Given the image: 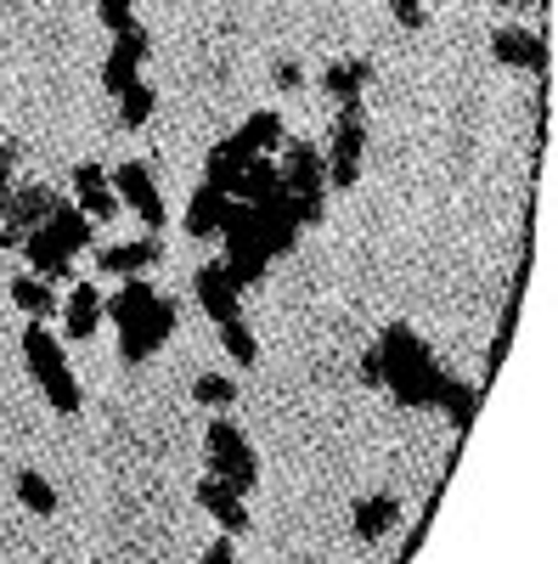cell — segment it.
I'll use <instances>...</instances> for the list:
<instances>
[{
  "instance_id": "22",
  "label": "cell",
  "mask_w": 558,
  "mask_h": 564,
  "mask_svg": "<svg viewBox=\"0 0 558 564\" xmlns=\"http://www.w3.org/2000/svg\"><path fill=\"white\" fill-rule=\"evenodd\" d=\"M366 79H372V68H366L361 57H339V63H328V74H321V90H328L339 108H355L361 90H366Z\"/></svg>"
},
{
  "instance_id": "5",
  "label": "cell",
  "mask_w": 558,
  "mask_h": 564,
  "mask_svg": "<svg viewBox=\"0 0 558 564\" xmlns=\"http://www.w3.org/2000/svg\"><path fill=\"white\" fill-rule=\"evenodd\" d=\"M153 294L158 289L147 276H119L113 300H102V322L119 327V350H124L130 367H142L153 356V345H147V305H153Z\"/></svg>"
},
{
  "instance_id": "10",
  "label": "cell",
  "mask_w": 558,
  "mask_h": 564,
  "mask_svg": "<svg viewBox=\"0 0 558 564\" xmlns=\"http://www.w3.org/2000/svg\"><path fill=\"white\" fill-rule=\"evenodd\" d=\"M193 294H198V305L215 316V322H231V316H243V289L231 282V271L215 260V265H198L193 271Z\"/></svg>"
},
{
  "instance_id": "36",
  "label": "cell",
  "mask_w": 558,
  "mask_h": 564,
  "mask_svg": "<svg viewBox=\"0 0 558 564\" xmlns=\"http://www.w3.org/2000/svg\"><path fill=\"white\" fill-rule=\"evenodd\" d=\"M496 7H530L536 12V7H547V0H496Z\"/></svg>"
},
{
  "instance_id": "30",
  "label": "cell",
  "mask_w": 558,
  "mask_h": 564,
  "mask_svg": "<svg viewBox=\"0 0 558 564\" xmlns=\"http://www.w3.org/2000/svg\"><path fill=\"white\" fill-rule=\"evenodd\" d=\"M175 316H180L175 300H169V294H153V305H147V345H153V350L175 334Z\"/></svg>"
},
{
  "instance_id": "19",
  "label": "cell",
  "mask_w": 558,
  "mask_h": 564,
  "mask_svg": "<svg viewBox=\"0 0 558 564\" xmlns=\"http://www.w3.org/2000/svg\"><path fill=\"white\" fill-rule=\"evenodd\" d=\"M276 193H283V175H276V164L271 159H249L243 170H238V181L226 186V198H238V204H271Z\"/></svg>"
},
{
  "instance_id": "32",
  "label": "cell",
  "mask_w": 558,
  "mask_h": 564,
  "mask_svg": "<svg viewBox=\"0 0 558 564\" xmlns=\"http://www.w3.org/2000/svg\"><path fill=\"white\" fill-rule=\"evenodd\" d=\"M97 18L108 34H124V29H135V0H97Z\"/></svg>"
},
{
  "instance_id": "7",
  "label": "cell",
  "mask_w": 558,
  "mask_h": 564,
  "mask_svg": "<svg viewBox=\"0 0 558 564\" xmlns=\"http://www.w3.org/2000/svg\"><path fill=\"white\" fill-rule=\"evenodd\" d=\"M361 164H366V119H361V108H344L339 124H333L328 153H321V175H328L333 193H350L361 181Z\"/></svg>"
},
{
  "instance_id": "33",
  "label": "cell",
  "mask_w": 558,
  "mask_h": 564,
  "mask_svg": "<svg viewBox=\"0 0 558 564\" xmlns=\"http://www.w3.org/2000/svg\"><path fill=\"white\" fill-rule=\"evenodd\" d=\"M390 12H395L401 29H424V23H429V7H424V0H390Z\"/></svg>"
},
{
  "instance_id": "11",
  "label": "cell",
  "mask_w": 558,
  "mask_h": 564,
  "mask_svg": "<svg viewBox=\"0 0 558 564\" xmlns=\"http://www.w3.org/2000/svg\"><path fill=\"white\" fill-rule=\"evenodd\" d=\"M491 57L502 68H519V74H541L547 68V40L536 29H496L491 34Z\"/></svg>"
},
{
  "instance_id": "8",
  "label": "cell",
  "mask_w": 558,
  "mask_h": 564,
  "mask_svg": "<svg viewBox=\"0 0 558 564\" xmlns=\"http://www.w3.org/2000/svg\"><path fill=\"white\" fill-rule=\"evenodd\" d=\"M108 181H113L119 204L142 215V226H164V193H158V181H153V170L142 159H124Z\"/></svg>"
},
{
  "instance_id": "12",
  "label": "cell",
  "mask_w": 558,
  "mask_h": 564,
  "mask_svg": "<svg viewBox=\"0 0 558 564\" xmlns=\"http://www.w3.org/2000/svg\"><path fill=\"white\" fill-rule=\"evenodd\" d=\"M198 502L209 508V520H215L226 536H243V531H249V497H243V491H231L226 480L204 475V480H198Z\"/></svg>"
},
{
  "instance_id": "29",
  "label": "cell",
  "mask_w": 558,
  "mask_h": 564,
  "mask_svg": "<svg viewBox=\"0 0 558 564\" xmlns=\"http://www.w3.org/2000/svg\"><path fill=\"white\" fill-rule=\"evenodd\" d=\"M18 502L29 513H57V486L45 480L40 468H23V475H18Z\"/></svg>"
},
{
  "instance_id": "4",
  "label": "cell",
  "mask_w": 558,
  "mask_h": 564,
  "mask_svg": "<svg viewBox=\"0 0 558 564\" xmlns=\"http://www.w3.org/2000/svg\"><path fill=\"white\" fill-rule=\"evenodd\" d=\"M276 175H283V193L299 215V231L321 220V209H328V175H321V148H310V141H283V164H276Z\"/></svg>"
},
{
  "instance_id": "25",
  "label": "cell",
  "mask_w": 558,
  "mask_h": 564,
  "mask_svg": "<svg viewBox=\"0 0 558 564\" xmlns=\"http://www.w3.org/2000/svg\"><path fill=\"white\" fill-rule=\"evenodd\" d=\"M153 108H158V90H153L147 79H130V85L119 90V124H124V130H142V124L153 119Z\"/></svg>"
},
{
  "instance_id": "6",
  "label": "cell",
  "mask_w": 558,
  "mask_h": 564,
  "mask_svg": "<svg viewBox=\"0 0 558 564\" xmlns=\"http://www.w3.org/2000/svg\"><path fill=\"white\" fill-rule=\"evenodd\" d=\"M204 452H209V475L226 480L231 491H243V497H249V491L260 486V457H254L249 435H243L231 417H215V423H209Z\"/></svg>"
},
{
  "instance_id": "23",
  "label": "cell",
  "mask_w": 558,
  "mask_h": 564,
  "mask_svg": "<svg viewBox=\"0 0 558 564\" xmlns=\"http://www.w3.org/2000/svg\"><path fill=\"white\" fill-rule=\"evenodd\" d=\"M395 513H401V502H395L390 491H372V497H361V502H355V513H350V531H355L361 542H379V536L395 525Z\"/></svg>"
},
{
  "instance_id": "15",
  "label": "cell",
  "mask_w": 558,
  "mask_h": 564,
  "mask_svg": "<svg viewBox=\"0 0 558 564\" xmlns=\"http://www.w3.org/2000/svg\"><path fill=\"white\" fill-rule=\"evenodd\" d=\"M23 254H29V265H34V276H45V282H74V254L52 238L45 226H34V231H23Z\"/></svg>"
},
{
  "instance_id": "9",
  "label": "cell",
  "mask_w": 558,
  "mask_h": 564,
  "mask_svg": "<svg viewBox=\"0 0 558 564\" xmlns=\"http://www.w3.org/2000/svg\"><path fill=\"white\" fill-rule=\"evenodd\" d=\"M147 57H153L147 29H124V34H113V52H108V63H102V90H113V97H119L130 79H142Z\"/></svg>"
},
{
  "instance_id": "2",
  "label": "cell",
  "mask_w": 558,
  "mask_h": 564,
  "mask_svg": "<svg viewBox=\"0 0 558 564\" xmlns=\"http://www.w3.org/2000/svg\"><path fill=\"white\" fill-rule=\"evenodd\" d=\"M23 361H29V379L40 384L45 406H52V412H79V379H74V361H68L63 339H57L45 322H29V327H23Z\"/></svg>"
},
{
  "instance_id": "20",
  "label": "cell",
  "mask_w": 558,
  "mask_h": 564,
  "mask_svg": "<svg viewBox=\"0 0 558 564\" xmlns=\"http://www.w3.org/2000/svg\"><path fill=\"white\" fill-rule=\"evenodd\" d=\"M52 204H57V198L45 193V186H29V181H23V186H12V193H7L0 215H7V226H12L18 238H23V231H34L45 215H52Z\"/></svg>"
},
{
  "instance_id": "28",
  "label": "cell",
  "mask_w": 558,
  "mask_h": 564,
  "mask_svg": "<svg viewBox=\"0 0 558 564\" xmlns=\"http://www.w3.org/2000/svg\"><path fill=\"white\" fill-rule=\"evenodd\" d=\"M220 345H226V356L238 361V367H254V361H260V339H254V327H249L243 316L220 322Z\"/></svg>"
},
{
  "instance_id": "35",
  "label": "cell",
  "mask_w": 558,
  "mask_h": 564,
  "mask_svg": "<svg viewBox=\"0 0 558 564\" xmlns=\"http://www.w3.org/2000/svg\"><path fill=\"white\" fill-rule=\"evenodd\" d=\"M204 564H238V553H231V542L220 536V542H209V553H204Z\"/></svg>"
},
{
  "instance_id": "21",
  "label": "cell",
  "mask_w": 558,
  "mask_h": 564,
  "mask_svg": "<svg viewBox=\"0 0 558 564\" xmlns=\"http://www.w3.org/2000/svg\"><path fill=\"white\" fill-rule=\"evenodd\" d=\"M158 238H135V243H113V249H102L97 254V271H108V276H142V271H153L158 265Z\"/></svg>"
},
{
  "instance_id": "34",
  "label": "cell",
  "mask_w": 558,
  "mask_h": 564,
  "mask_svg": "<svg viewBox=\"0 0 558 564\" xmlns=\"http://www.w3.org/2000/svg\"><path fill=\"white\" fill-rule=\"evenodd\" d=\"M12 148H7V141H0V204H7V193H12Z\"/></svg>"
},
{
  "instance_id": "3",
  "label": "cell",
  "mask_w": 558,
  "mask_h": 564,
  "mask_svg": "<svg viewBox=\"0 0 558 564\" xmlns=\"http://www.w3.org/2000/svg\"><path fill=\"white\" fill-rule=\"evenodd\" d=\"M215 238L226 243V260H220V265L231 271V282H238V289H249V282L265 276L271 243H265V226H260V209H254V204H238V198H231Z\"/></svg>"
},
{
  "instance_id": "18",
  "label": "cell",
  "mask_w": 558,
  "mask_h": 564,
  "mask_svg": "<svg viewBox=\"0 0 558 564\" xmlns=\"http://www.w3.org/2000/svg\"><path fill=\"white\" fill-rule=\"evenodd\" d=\"M40 226L52 231V238H57V243H63L68 254L90 249V238H97V220H90V215H85V209H79L74 198H57V204H52V215H45Z\"/></svg>"
},
{
  "instance_id": "17",
  "label": "cell",
  "mask_w": 558,
  "mask_h": 564,
  "mask_svg": "<svg viewBox=\"0 0 558 564\" xmlns=\"http://www.w3.org/2000/svg\"><path fill=\"white\" fill-rule=\"evenodd\" d=\"M231 141H238L249 159H265V153H276V148L288 141V124H283V113H276V108H254V113L238 124V135H231Z\"/></svg>"
},
{
  "instance_id": "13",
  "label": "cell",
  "mask_w": 558,
  "mask_h": 564,
  "mask_svg": "<svg viewBox=\"0 0 558 564\" xmlns=\"http://www.w3.org/2000/svg\"><path fill=\"white\" fill-rule=\"evenodd\" d=\"M74 204L90 215V220H113L119 215V193H113V181L102 164H74Z\"/></svg>"
},
{
  "instance_id": "26",
  "label": "cell",
  "mask_w": 558,
  "mask_h": 564,
  "mask_svg": "<svg viewBox=\"0 0 558 564\" xmlns=\"http://www.w3.org/2000/svg\"><path fill=\"white\" fill-rule=\"evenodd\" d=\"M243 164H249V153H243V148H238V141H231V135H226V141H220V148L209 153V164H204V181H209V186H220V193H226V186H231V181H238V170H243Z\"/></svg>"
},
{
  "instance_id": "31",
  "label": "cell",
  "mask_w": 558,
  "mask_h": 564,
  "mask_svg": "<svg viewBox=\"0 0 558 564\" xmlns=\"http://www.w3.org/2000/svg\"><path fill=\"white\" fill-rule=\"evenodd\" d=\"M193 395H198L204 406H231V401H238V384L220 379V372H198V379H193Z\"/></svg>"
},
{
  "instance_id": "27",
  "label": "cell",
  "mask_w": 558,
  "mask_h": 564,
  "mask_svg": "<svg viewBox=\"0 0 558 564\" xmlns=\"http://www.w3.org/2000/svg\"><path fill=\"white\" fill-rule=\"evenodd\" d=\"M435 406H446L451 430H469V423H474V406H480V390H474V384H462V379H446V390H440Z\"/></svg>"
},
{
  "instance_id": "1",
  "label": "cell",
  "mask_w": 558,
  "mask_h": 564,
  "mask_svg": "<svg viewBox=\"0 0 558 564\" xmlns=\"http://www.w3.org/2000/svg\"><path fill=\"white\" fill-rule=\"evenodd\" d=\"M379 361H384V384L401 406H435L440 390H446V372L435 361V350L412 334L406 322H390L384 334H379Z\"/></svg>"
},
{
  "instance_id": "14",
  "label": "cell",
  "mask_w": 558,
  "mask_h": 564,
  "mask_svg": "<svg viewBox=\"0 0 558 564\" xmlns=\"http://www.w3.org/2000/svg\"><path fill=\"white\" fill-rule=\"evenodd\" d=\"M57 316H63V334H68L74 345H85V339L102 327V289H97V282H74V294L63 300Z\"/></svg>"
},
{
  "instance_id": "24",
  "label": "cell",
  "mask_w": 558,
  "mask_h": 564,
  "mask_svg": "<svg viewBox=\"0 0 558 564\" xmlns=\"http://www.w3.org/2000/svg\"><path fill=\"white\" fill-rule=\"evenodd\" d=\"M12 305L29 316V322H45V316H57V294H52V282L45 276H12Z\"/></svg>"
},
{
  "instance_id": "16",
  "label": "cell",
  "mask_w": 558,
  "mask_h": 564,
  "mask_svg": "<svg viewBox=\"0 0 558 564\" xmlns=\"http://www.w3.org/2000/svg\"><path fill=\"white\" fill-rule=\"evenodd\" d=\"M226 193H220V186H209V181H198V193L193 198H186V215H180V231H186V238H215V231H220V220H226Z\"/></svg>"
}]
</instances>
